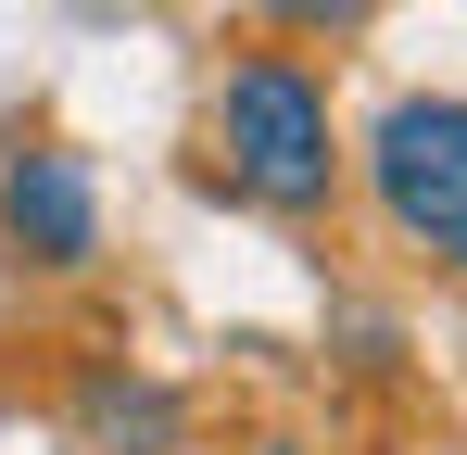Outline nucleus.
<instances>
[{
	"instance_id": "f257e3e1",
	"label": "nucleus",
	"mask_w": 467,
	"mask_h": 455,
	"mask_svg": "<svg viewBox=\"0 0 467 455\" xmlns=\"http://www.w3.org/2000/svg\"><path fill=\"white\" fill-rule=\"evenodd\" d=\"M202 140H215V177H228L240 203H265V216H316V203L341 190L328 89H316V64H291V51H240V64L215 76Z\"/></svg>"
},
{
	"instance_id": "f03ea898",
	"label": "nucleus",
	"mask_w": 467,
	"mask_h": 455,
	"mask_svg": "<svg viewBox=\"0 0 467 455\" xmlns=\"http://www.w3.org/2000/svg\"><path fill=\"white\" fill-rule=\"evenodd\" d=\"M367 190H379V216L404 228L417 253L467 266V101L455 89L391 101L379 127H367Z\"/></svg>"
},
{
	"instance_id": "7ed1b4c3",
	"label": "nucleus",
	"mask_w": 467,
	"mask_h": 455,
	"mask_svg": "<svg viewBox=\"0 0 467 455\" xmlns=\"http://www.w3.org/2000/svg\"><path fill=\"white\" fill-rule=\"evenodd\" d=\"M0 240H13V266H51V279H77L88 253H101V190H88L77 152H13L0 164Z\"/></svg>"
},
{
	"instance_id": "20e7f679",
	"label": "nucleus",
	"mask_w": 467,
	"mask_h": 455,
	"mask_svg": "<svg viewBox=\"0 0 467 455\" xmlns=\"http://www.w3.org/2000/svg\"><path fill=\"white\" fill-rule=\"evenodd\" d=\"M77 418H88V443H101V455H127V443L152 455L164 430H177V405H164L152 379H88V405H77Z\"/></svg>"
},
{
	"instance_id": "39448f33",
	"label": "nucleus",
	"mask_w": 467,
	"mask_h": 455,
	"mask_svg": "<svg viewBox=\"0 0 467 455\" xmlns=\"http://www.w3.org/2000/svg\"><path fill=\"white\" fill-rule=\"evenodd\" d=\"M265 13H278L291 38H341V26H367L379 0H265Z\"/></svg>"
}]
</instances>
